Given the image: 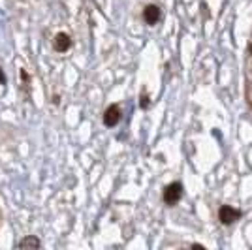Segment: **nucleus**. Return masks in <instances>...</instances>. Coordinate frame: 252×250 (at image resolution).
I'll use <instances>...</instances> for the list:
<instances>
[{
	"label": "nucleus",
	"mask_w": 252,
	"mask_h": 250,
	"mask_svg": "<svg viewBox=\"0 0 252 250\" xmlns=\"http://www.w3.org/2000/svg\"><path fill=\"white\" fill-rule=\"evenodd\" d=\"M183 192H185V188L181 183H171L168 187L164 188V194H162V199H164V203L169 205V207H173V205H177L181 198H183Z\"/></svg>",
	"instance_id": "obj_1"
},
{
	"label": "nucleus",
	"mask_w": 252,
	"mask_h": 250,
	"mask_svg": "<svg viewBox=\"0 0 252 250\" xmlns=\"http://www.w3.org/2000/svg\"><path fill=\"white\" fill-rule=\"evenodd\" d=\"M241 217H243L241 211L231 207V205H222V207L219 209V220H220L224 226H231L233 222H237Z\"/></svg>",
	"instance_id": "obj_2"
},
{
	"label": "nucleus",
	"mask_w": 252,
	"mask_h": 250,
	"mask_svg": "<svg viewBox=\"0 0 252 250\" xmlns=\"http://www.w3.org/2000/svg\"><path fill=\"white\" fill-rule=\"evenodd\" d=\"M121 117H123L121 107H119L117 104H111L104 111V125L107 126V128H113V126H117L119 123H121Z\"/></svg>",
	"instance_id": "obj_3"
},
{
	"label": "nucleus",
	"mask_w": 252,
	"mask_h": 250,
	"mask_svg": "<svg viewBox=\"0 0 252 250\" xmlns=\"http://www.w3.org/2000/svg\"><path fill=\"white\" fill-rule=\"evenodd\" d=\"M70 47H72V38H70V34L59 32V34L55 36V40H53V49L57 53H66Z\"/></svg>",
	"instance_id": "obj_4"
},
{
	"label": "nucleus",
	"mask_w": 252,
	"mask_h": 250,
	"mask_svg": "<svg viewBox=\"0 0 252 250\" xmlns=\"http://www.w3.org/2000/svg\"><path fill=\"white\" fill-rule=\"evenodd\" d=\"M143 19H145V23L151 25V27L160 21V8H158L157 4H149V6H145V10H143Z\"/></svg>",
	"instance_id": "obj_5"
},
{
	"label": "nucleus",
	"mask_w": 252,
	"mask_h": 250,
	"mask_svg": "<svg viewBox=\"0 0 252 250\" xmlns=\"http://www.w3.org/2000/svg\"><path fill=\"white\" fill-rule=\"evenodd\" d=\"M38 247H42V243L36 235H29L19 241V249H38Z\"/></svg>",
	"instance_id": "obj_6"
},
{
	"label": "nucleus",
	"mask_w": 252,
	"mask_h": 250,
	"mask_svg": "<svg viewBox=\"0 0 252 250\" xmlns=\"http://www.w3.org/2000/svg\"><path fill=\"white\" fill-rule=\"evenodd\" d=\"M149 105H151V102H149V96H147V94H141V96H139V107H141V109H147Z\"/></svg>",
	"instance_id": "obj_7"
},
{
	"label": "nucleus",
	"mask_w": 252,
	"mask_h": 250,
	"mask_svg": "<svg viewBox=\"0 0 252 250\" xmlns=\"http://www.w3.org/2000/svg\"><path fill=\"white\" fill-rule=\"evenodd\" d=\"M0 83H2V85L6 83V75H4V72H2V70H0Z\"/></svg>",
	"instance_id": "obj_8"
},
{
	"label": "nucleus",
	"mask_w": 252,
	"mask_h": 250,
	"mask_svg": "<svg viewBox=\"0 0 252 250\" xmlns=\"http://www.w3.org/2000/svg\"><path fill=\"white\" fill-rule=\"evenodd\" d=\"M249 49H251V53H252V43H251V47H249Z\"/></svg>",
	"instance_id": "obj_9"
}]
</instances>
